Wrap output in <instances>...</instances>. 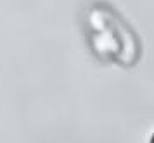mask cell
I'll return each mask as SVG.
<instances>
[{"instance_id": "cell-1", "label": "cell", "mask_w": 154, "mask_h": 143, "mask_svg": "<svg viewBox=\"0 0 154 143\" xmlns=\"http://www.w3.org/2000/svg\"><path fill=\"white\" fill-rule=\"evenodd\" d=\"M90 43L97 57L132 66L139 59V38L118 12L107 5H94L87 14Z\"/></svg>"}]
</instances>
